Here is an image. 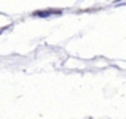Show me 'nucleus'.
<instances>
[{
  "mask_svg": "<svg viewBox=\"0 0 126 119\" xmlns=\"http://www.w3.org/2000/svg\"><path fill=\"white\" fill-rule=\"evenodd\" d=\"M52 14H61L60 10H45V11H37V12H33L34 16H39V18H46V16H50Z\"/></svg>",
  "mask_w": 126,
  "mask_h": 119,
  "instance_id": "f257e3e1",
  "label": "nucleus"
}]
</instances>
